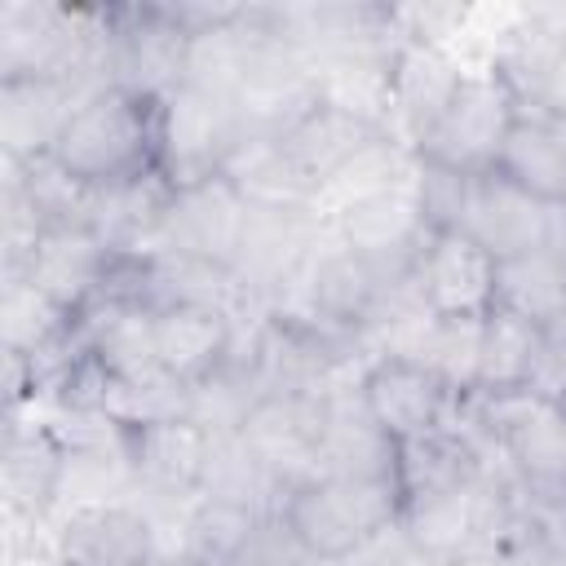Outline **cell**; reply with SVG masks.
I'll list each match as a JSON object with an SVG mask.
<instances>
[{"label":"cell","instance_id":"cell-1","mask_svg":"<svg viewBox=\"0 0 566 566\" xmlns=\"http://www.w3.org/2000/svg\"><path fill=\"white\" fill-rule=\"evenodd\" d=\"M53 159L88 190L128 186L159 172V97L106 84L66 119Z\"/></svg>","mask_w":566,"mask_h":566},{"label":"cell","instance_id":"cell-2","mask_svg":"<svg viewBox=\"0 0 566 566\" xmlns=\"http://www.w3.org/2000/svg\"><path fill=\"white\" fill-rule=\"evenodd\" d=\"M279 522L310 557H345L358 553L389 531H398L402 504L394 478H358V473H310L292 482L279 500Z\"/></svg>","mask_w":566,"mask_h":566},{"label":"cell","instance_id":"cell-3","mask_svg":"<svg viewBox=\"0 0 566 566\" xmlns=\"http://www.w3.org/2000/svg\"><path fill=\"white\" fill-rule=\"evenodd\" d=\"M522 115V97L495 57L469 62L451 102L433 119V128L416 142V159L451 168V172H491L509 142V128Z\"/></svg>","mask_w":566,"mask_h":566},{"label":"cell","instance_id":"cell-4","mask_svg":"<svg viewBox=\"0 0 566 566\" xmlns=\"http://www.w3.org/2000/svg\"><path fill=\"white\" fill-rule=\"evenodd\" d=\"M212 442H217V433L203 429L186 411L124 429V447H128V464H133V500L155 522L181 513L203 486Z\"/></svg>","mask_w":566,"mask_h":566},{"label":"cell","instance_id":"cell-5","mask_svg":"<svg viewBox=\"0 0 566 566\" xmlns=\"http://www.w3.org/2000/svg\"><path fill=\"white\" fill-rule=\"evenodd\" d=\"M190 27L177 4H106V71L111 84L168 97L186 84Z\"/></svg>","mask_w":566,"mask_h":566},{"label":"cell","instance_id":"cell-6","mask_svg":"<svg viewBox=\"0 0 566 566\" xmlns=\"http://www.w3.org/2000/svg\"><path fill=\"white\" fill-rule=\"evenodd\" d=\"M239 137L243 124L230 97L199 84H177L159 97V172L168 186L217 177Z\"/></svg>","mask_w":566,"mask_h":566},{"label":"cell","instance_id":"cell-7","mask_svg":"<svg viewBox=\"0 0 566 566\" xmlns=\"http://www.w3.org/2000/svg\"><path fill=\"white\" fill-rule=\"evenodd\" d=\"M358 398L389 442H411L447 429L460 402V394L411 354H376L358 371Z\"/></svg>","mask_w":566,"mask_h":566},{"label":"cell","instance_id":"cell-8","mask_svg":"<svg viewBox=\"0 0 566 566\" xmlns=\"http://www.w3.org/2000/svg\"><path fill=\"white\" fill-rule=\"evenodd\" d=\"M57 566H146L159 553L155 517L137 500H102L62 509L49 522Z\"/></svg>","mask_w":566,"mask_h":566},{"label":"cell","instance_id":"cell-9","mask_svg":"<svg viewBox=\"0 0 566 566\" xmlns=\"http://www.w3.org/2000/svg\"><path fill=\"white\" fill-rule=\"evenodd\" d=\"M411 292L433 318H482L495 305V256L460 230H433L411 256Z\"/></svg>","mask_w":566,"mask_h":566},{"label":"cell","instance_id":"cell-10","mask_svg":"<svg viewBox=\"0 0 566 566\" xmlns=\"http://www.w3.org/2000/svg\"><path fill=\"white\" fill-rule=\"evenodd\" d=\"M243 221H248L243 195L221 172L199 177V181L172 186L164 234H159L155 248L203 261V265H217V270H230L234 252H239V239H243Z\"/></svg>","mask_w":566,"mask_h":566},{"label":"cell","instance_id":"cell-11","mask_svg":"<svg viewBox=\"0 0 566 566\" xmlns=\"http://www.w3.org/2000/svg\"><path fill=\"white\" fill-rule=\"evenodd\" d=\"M124 256L128 252H115L88 226H57V230H49L35 243V252L27 256V265L13 270V274L31 279L40 292H49L62 310H71L80 318L93 301H102L111 292Z\"/></svg>","mask_w":566,"mask_h":566},{"label":"cell","instance_id":"cell-12","mask_svg":"<svg viewBox=\"0 0 566 566\" xmlns=\"http://www.w3.org/2000/svg\"><path fill=\"white\" fill-rule=\"evenodd\" d=\"M495 464H500L495 451H486L460 424H447L438 433H424V438H411V442H394L389 478H394L402 513H411L420 504H433V500H442L451 491H464V486L482 482Z\"/></svg>","mask_w":566,"mask_h":566},{"label":"cell","instance_id":"cell-13","mask_svg":"<svg viewBox=\"0 0 566 566\" xmlns=\"http://www.w3.org/2000/svg\"><path fill=\"white\" fill-rule=\"evenodd\" d=\"M327 398L332 389L327 394H270L239 424L243 442L283 482V491L314 473L323 424H327Z\"/></svg>","mask_w":566,"mask_h":566},{"label":"cell","instance_id":"cell-14","mask_svg":"<svg viewBox=\"0 0 566 566\" xmlns=\"http://www.w3.org/2000/svg\"><path fill=\"white\" fill-rule=\"evenodd\" d=\"M243 314L212 301H172L155 310V358L177 385H199L221 371L239 345Z\"/></svg>","mask_w":566,"mask_h":566},{"label":"cell","instance_id":"cell-15","mask_svg":"<svg viewBox=\"0 0 566 566\" xmlns=\"http://www.w3.org/2000/svg\"><path fill=\"white\" fill-rule=\"evenodd\" d=\"M464 57L451 44L402 40L389 66V133L416 150V142L433 128L442 106L451 102L455 84L464 80Z\"/></svg>","mask_w":566,"mask_h":566},{"label":"cell","instance_id":"cell-16","mask_svg":"<svg viewBox=\"0 0 566 566\" xmlns=\"http://www.w3.org/2000/svg\"><path fill=\"white\" fill-rule=\"evenodd\" d=\"M548 230H553V208L531 199L526 190H517L495 168L478 172L469 181V203H464V217H460V234L478 239L495 261L548 248Z\"/></svg>","mask_w":566,"mask_h":566},{"label":"cell","instance_id":"cell-17","mask_svg":"<svg viewBox=\"0 0 566 566\" xmlns=\"http://www.w3.org/2000/svg\"><path fill=\"white\" fill-rule=\"evenodd\" d=\"M84 97L88 88L75 80H0V159H49Z\"/></svg>","mask_w":566,"mask_h":566},{"label":"cell","instance_id":"cell-18","mask_svg":"<svg viewBox=\"0 0 566 566\" xmlns=\"http://www.w3.org/2000/svg\"><path fill=\"white\" fill-rule=\"evenodd\" d=\"M221 177L243 195L248 208H318V186L274 133H243Z\"/></svg>","mask_w":566,"mask_h":566},{"label":"cell","instance_id":"cell-19","mask_svg":"<svg viewBox=\"0 0 566 566\" xmlns=\"http://www.w3.org/2000/svg\"><path fill=\"white\" fill-rule=\"evenodd\" d=\"M495 172L509 177L531 199L548 208H566V119L522 111L517 124L509 128Z\"/></svg>","mask_w":566,"mask_h":566},{"label":"cell","instance_id":"cell-20","mask_svg":"<svg viewBox=\"0 0 566 566\" xmlns=\"http://www.w3.org/2000/svg\"><path fill=\"white\" fill-rule=\"evenodd\" d=\"M394 464V442L376 429L358 398V380L332 389L327 398V424L318 442L314 473H358V478H385Z\"/></svg>","mask_w":566,"mask_h":566},{"label":"cell","instance_id":"cell-21","mask_svg":"<svg viewBox=\"0 0 566 566\" xmlns=\"http://www.w3.org/2000/svg\"><path fill=\"white\" fill-rule=\"evenodd\" d=\"M389 128L385 124H371V119H363V115H349V111H340V106H327V102H314L287 133H279L283 142H287V150L301 159V168L314 177V186H318V195H323V186L358 155V150H367L376 137H385Z\"/></svg>","mask_w":566,"mask_h":566},{"label":"cell","instance_id":"cell-22","mask_svg":"<svg viewBox=\"0 0 566 566\" xmlns=\"http://www.w3.org/2000/svg\"><path fill=\"white\" fill-rule=\"evenodd\" d=\"M491 310L517 314V318L553 332L566 318V270H562V261L548 248L495 261V305Z\"/></svg>","mask_w":566,"mask_h":566},{"label":"cell","instance_id":"cell-23","mask_svg":"<svg viewBox=\"0 0 566 566\" xmlns=\"http://www.w3.org/2000/svg\"><path fill=\"white\" fill-rule=\"evenodd\" d=\"M199 495L230 500V504H243V509H256V513H274L279 500H283V482L261 464V455L234 429V433H217Z\"/></svg>","mask_w":566,"mask_h":566},{"label":"cell","instance_id":"cell-24","mask_svg":"<svg viewBox=\"0 0 566 566\" xmlns=\"http://www.w3.org/2000/svg\"><path fill=\"white\" fill-rule=\"evenodd\" d=\"M486 318V314H482ZM482 318H433L424 323L411 358L433 367L455 394H469L478 380V345H482Z\"/></svg>","mask_w":566,"mask_h":566},{"label":"cell","instance_id":"cell-25","mask_svg":"<svg viewBox=\"0 0 566 566\" xmlns=\"http://www.w3.org/2000/svg\"><path fill=\"white\" fill-rule=\"evenodd\" d=\"M469 172H451V168H438V164H424L416 159V208H420V221L424 230H460V217H464V203H469Z\"/></svg>","mask_w":566,"mask_h":566},{"label":"cell","instance_id":"cell-26","mask_svg":"<svg viewBox=\"0 0 566 566\" xmlns=\"http://www.w3.org/2000/svg\"><path fill=\"white\" fill-rule=\"evenodd\" d=\"M394 535V531H389ZM385 535V539H389ZM385 539H376V544H367V548H358V553H345V557H301L296 566H385Z\"/></svg>","mask_w":566,"mask_h":566},{"label":"cell","instance_id":"cell-27","mask_svg":"<svg viewBox=\"0 0 566 566\" xmlns=\"http://www.w3.org/2000/svg\"><path fill=\"white\" fill-rule=\"evenodd\" d=\"M146 566H186V562H181V557H172V553H155Z\"/></svg>","mask_w":566,"mask_h":566},{"label":"cell","instance_id":"cell-28","mask_svg":"<svg viewBox=\"0 0 566 566\" xmlns=\"http://www.w3.org/2000/svg\"><path fill=\"white\" fill-rule=\"evenodd\" d=\"M557 407H562V416H566V380H562V389H557Z\"/></svg>","mask_w":566,"mask_h":566}]
</instances>
